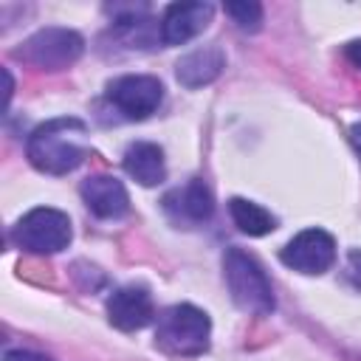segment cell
<instances>
[{
  "label": "cell",
  "instance_id": "cell-5",
  "mask_svg": "<svg viewBox=\"0 0 361 361\" xmlns=\"http://www.w3.org/2000/svg\"><path fill=\"white\" fill-rule=\"evenodd\" d=\"M82 54H85V39L76 31L59 28V25H48V28L34 31L23 42V48L14 51L17 59H23L25 65L39 68V71H65Z\"/></svg>",
  "mask_w": 361,
  "mask_h": 361
},
{
  "label": "cell",
  "instance_id": "cell-8",
  "mask_svg": "<svg viewBox=\"0 0 361 361\" xmlns=\"http://www.w3.org/2000/svg\"><path fill=\"white\" fill-rule=\"evenodd\" d=\"M107 319L113 327H118L124 333L147 327L155 319V305H152L149 290L141 285H124V288L113 290L107 299Z\"/></svg>",
  "mask_w": 361,
  "mask_h": 361
},
{
  "label": "cell",
  "instance_id": "cell-10",
  "mask_svg": "<svg viewBox=\"0 0 361 361\" xmlns=\"http://www.w3.org/2000/svg\"><path fill=\"white\" fill-rule=\"evenodd\" d=\"M79 195H82L85 206L102 220H116V217H124L130 212V195H127L124 183L113 175L85 178L79 186Z\"/></svg>",
  "mask_w": 361,
  "mask_h": 361
},
{
  "label": "cell",
  "instance_id": "cell-14",
  "mask_svg": "<svg viewBox=\"0 0 361 361\" xmlns=\"http://www.w3.org/2000/svg\"><path fill=\"white\" fill-rule=\"evenodd\" d=\"M228 214H231L234 226L248 237H262V234H271L276 228V217L268 209H262L259 203H251L245 197H231Z\"/></svg>",
  "mask_w": 361,
  "mask_h": 361
},
{
  "label": "cell",
  "instance_id": "cell-11",
  "mask_svg": "<svg viewBox=\"0 0 361 361\" xmlns=\"http://www.w3.org/2000/svg\"><path fill=\"white\" fill-rule=\"evenodd\" d=\"M164 209L175 223H206L214 212V197L200 178H192L164 195Z\"/></svg>",
  "mask_w": 361,
  "mask_h": 361
},
{
  "label": "cell",
  "instance_id": "cell-1",
  "mask_svg": "<svg viewBox=\"0 0 361 361\" xmlns=\"http://www.w3.org/2000/svg\"><path fill=\"white\" fill-rule=\"evenodd\" d=\"M28 161L45 175H68L87 158V127L82 118L62 116L39 124L25 144Z\"/></svg>",
  "mask_w": 361,
  "mask_h": 361
},
{
  "label": "cell",
  "instance_id": "cell-13",
  "mask_svg": "<svg viewBox=\"0 0 361 361\" xmlns=\"http://www.w3.org/2000/svg\"><path fill=\"white\" fill-rule=\"evenodd\" d=\"M124 172L141 186H158L166 178L164 149L152 141H135L124 149Z\"/></svg>",
  "mask_w": 361,
  "mask_h": 361
},
{
  "label": "cell",
  "instance_id": "cell-4",
  "mask_svg": "<svg viewBox=\"0 0 361 361\" xmlns=\"http://www.w3.org/2000/svg\"><path fill=\"white\" fill-rule=\"evenodd\" d=\"M71 237H73V231H71L68 214L59 209H51V206H37V209L25 212L11 228L14 245L28 254H56V251L68 248Z\"/></svg>",
  "mask_w": 361,
  "mask_h": 361
},
{
  "label": "cell",
  "instance_id": "cell-3",
  "mask_svg": "<svg viewBox=\"0 0 361 361\" xmlns=\"http://www.w3.org/2000/svg\"><path fill=\"white\" fill-rule=\"evenodd\" d=\"M209 338H212V322L200 307L180 302L161 310L155 324V344L164 353L195 358L209 350Z\"/></svg>",
  "mask_w": 361,
  "mask_h": 361
},
{
  "label": "cell",
  "instance_id": "cell-7",
  "mask_svg": "<svg viewBox=\"0 0 361 361\" xmlns=\"http://www.w3.org/2000/svg\"><path fill=\"white\" fill-rule=\"evenodd\" d=\"M279 259L299 274H324L336 262V240L324 228H305L282 248Z\"/></svg>",
  "mask_w": 361,
  "mask_h": 361
},
{
  "label": "cell",
  "instance_id": "cell-17",
  "mask_svg": "<svg viewBox=\"0 0 361 361\" xmlns=\"http://www.w3.org/2000/svg\"><path fill=\"white\" fill-rule=\"evenodd\" d=\"M347 59H350L353 65H358V68H361V39H355V42H350V45H347Z\"/></svg>",
  "mask_w": 361,
  "mask_h": 361
},
{
  "label": "cell",
  "instance_id": "cell-15",
  "mask_svg": "<svg viewBox=\"0 0 361 361\" xmlns=\"http://www.w3.org/2000/svg\"><path fill=\"white\" fill-rule=\"evenodd\" d=\"M226 14L243 28V31H257L262 25V6L251 3V0H240V3H226Z\"/></svg>",
  "mask_w": 361,
  "mask_h": 361
},
{
  "label": "cell",
  "instance_id": "cell-6",
  "mask_svg": "<svg viewBox=\"0 0 361 361\" xmlns=\"http://www.w3.org/2000/svg\"><path fill=\"white\" fill-rule=\"evenodd\" d=\"M107 102L133 121L147 118L164 102V85L147 73H124L107 85Z\"/></svg>",
  "mask_w": 361,
  "mask_h": 361
},
{
  "label": "cell",
  "instance_id": "cell-16",
  "mask_svg": "<svg viewBox=\"0 0 361 361\" xmlns=\"http://www.w3.org/2000/svg\"><path fill=\"white\" fill-rule=\"evenodd\" d=\"M3 361H51V358L42 353H34V350H6Z\"/></svg>",
  "mask_w": 361,
  "mask_h": 361
},
{
  "label": "cell",
  "instance_id": "cell-2",
  "mask_svg": "<svg viewBox=\"0 0 361 361\" xmlns=\"http://www.w3.org/2000/svg\"><path fill=\"white\" fill-rule=\"evenodd\" d=\"M223 279L231 302L248 316H268L274 310V288L265 268L254 254L243 248H228L223 257Z\"/></svg>",
  "mask_w": 361,
  "mask_h": 361
},
{
  "label": "cell",
  "instance_id": "cell-9",
  "mask_svg": "<svg viewBox=\"0 0 361 361\" xmlns=\"http://www.w3.org/2000/svg\"><path fill=\"white\" fill-rule=\"evenodd\" d=\"M214 17L212 3H172L161 17V39L164 45H183L195 39Z\"/></svg>",
  "mask_w": 361,
  "mask_h": 361
},
{
  "label": "cell",
  "instance_id": "cell-12",
  "mask_svg": "<svg viewBox=\"0 0 361 361\" xmlns=\"http://www.w3.org/2000/svg\"><path fill=\"white\" fill-rule=\"evenodd\" d=\"M226 68V54L220 45H200L189 54H183L175 65V76L183 87H203V85H212L220 71Z\"/></svg>",
  "mask_w": 361,
  "mask_h": 361
},
{
  "label": "cell",
  "instance_id": "cell-18",
  "mask_svg": "<svg viewBox=\"0 0 361 361\" xmlns=\"http://www.w3.org/2000/svg\"><path fill=\"white\" fill-rule=\"evenodd\" d=\"M350 138H353V144H355V149H358V155H361V124H353V127H350Z\"/></svg>",
  "mask_w": 361,
  "mask_h": 361
}]
</instances>
